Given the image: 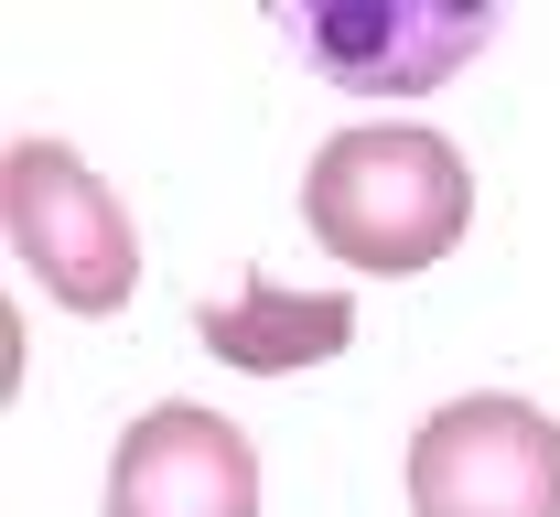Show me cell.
I'll return each instance as SVG.
<instances>
[{
    "label": "cell",
    "mask_w": 560,
    "mask_h": 517,
    "mask_svg": "<svg viewBox=\"0 0 560 517\" xmlns=\"http://www.w3.org/2000/svg\"><path fill=\"white\" fill-rule=\"evenodd\" d=\"M302 226L366 281H410L431 259H453V237L475 226V173L431 119H355L313 151Z\"/></svg>",
    "instance_id": "6da1fadb"
},
{
    "label": "cell",
    "mask_w": 560,
    "mask_h": 517,
    "mask_svg": "<svg viewBox=\"0 0 560 517\" xmlns=\"http://www.w3.org/2000/svg\"><path fill=\"white\" fill-rule=\"evenodd\" d=\"M0 216H11V259L66 302V313H119L140 292L130 205L66 141H11V162H0Z\"/></svg>",
    "instance_id": "7a4b0ae2"
},
{
    "label": "cell",
    "mask_w": 560,
    "mask_h": 517,
    "mask_svg": "<svg viewBox=\"0 0 560 517\" xmlns=\"http://www.w3.org/2000/svg\"><path fill=\"white\" fill-rule=\"evenodd\" d=\"M410 517H560V421L475 388L410 432Z\"/></svg>",
    "instance_id": "3957f363"
},
{
    "label": "cell",
    "mask_w": 560,
    "mask_h": 517,
    "mask_svg": "<svg viewBox=\"0 0 560 517\" xmlns=\"http://www.w3.org/2000/svg\"><path fill=\"white\" fill-rule=\"evenodd\" d=\"M280 33L346 97H420L495 44L486 0H280Z\"/></svg>",
    "instance_id": "277c9868"
},
{
    "label": "cell",
    "mask_w": 560,
    "mask_h": 517,
    "mask_svg": "<svg viewBox=\"0 0 560 517\" xmlns=\"http://www.w3.org/2000/svg\"><path fill=\"white\" fill-rule=\"evenodd\" d=\"M108 517H259V453L226 410L162 399L108 453Z\"/></svg>",
    "instance_id": "5b68a950"
},
{
    "label": "cell",
    "mask_w": 560,
    "mask_h": 517,
    "mask_svg": "<svg viewBox=\"0 0 560 517\" xmlns=\"http://www.w3.org/2000/svg\"><path fill=\"white\" fill-rule=\"evenodd\" d=\"M195 334H206V356H226L248 377H291V367H324V356L355 345V292H280L259 270V281L215 292L195 313Z\"/></svg>",
    "instance_id": "8992f818"
}]
</instances>
